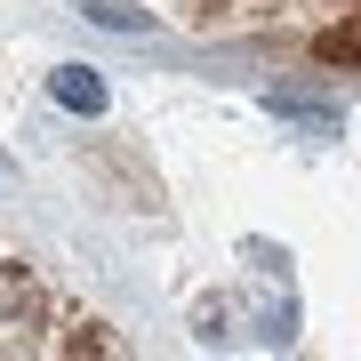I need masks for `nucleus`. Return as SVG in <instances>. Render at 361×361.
<instances>
[{"label": "nucleus", "instance_id": "1", "mask_svg": "<svg viewBox=\"0 0 361 361\" xmlns=\"http://www.w3.org/2000/svg\"><path fill=\"white\" fill-rule=\"evenodd\" d=\"M49 89H56V104H73V113H104V80H97L89 65H65Z\"/></svg>", "mask_w": 361, "mask_h": 361}, {"label": "nucleus", "instance_id": "2", "mask_svg": "<svg viewBox=\"0 0 361 361\" xmlns=\"http://www.w3.org/2000/svg\"><path fill=\"white\" fill-rule=\"evenodd\" d=\"M0 313H16V322H40V289H32L16 265L0 273Z\"/></svg>", "mask_w": 361, "mask_h": 361}]
</instances>
